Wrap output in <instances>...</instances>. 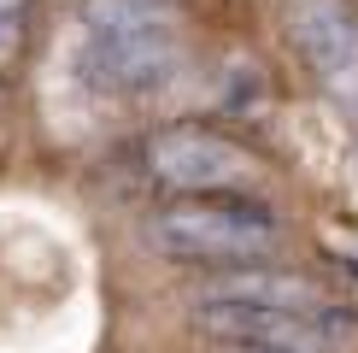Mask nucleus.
<instances>
[{
  "label": "nucleus",
  "mask_w": 358,
  "mask_h": 353,
  "mask_svg": "<svg viewBox=\"0 0 358 353\" xmlns=\"http://www.w3.org/2000/svg\"><path fill=\"white\" fill-rule=\"evenodd\" d=\"M288 36L335 106L358 112V12L352 0H288Z\"/></svg>",
  "instance_id": "nucleus-4"
},
{
  "label": "nucleus",
  "mask_w": 358,
  "mask_h": 353,
  "mask_svg": "<svg viewBox=\"0 0 358 353\" xmlns=\"http://www.w3.org/2000/svg\"><path fill=\"white\" fill-rule=\"evenodd\" d=\"M212 342L235 353H317L329 342L335 312H247V306H194Z\"/></svg>",
  "instance_id": "nucleus-5"
},
{
  "label": "nucleus",
  "mask_w": 358,
  "mask_h": 353,
  "mask_svg": "<svg viewBox=\"0 0 358 353\" xmlns=\"http://www.w3.org/2000/svg\"><path fill=\"white\" fill-rule=\"evenodd\" d=\"M147 171L176 195H252L264 165L241 141L212 136L200 124H171L147 136Z\"/></svg>",
  "instance_id": "nucleus-3"
},
{
  "label": "nucleus",
  "mask_w": 358,
  "mask_h": 353,
  "mask_svg": "<svg viewBox=\"0 0 358 353\" xmlns=\"http://www.w3.org/2000/svg\"><path fill=\"white\" fill-rule=\"evenodd\" d=\"M18 6L24 0H0V65L18 53Z\"/></svg>",
  "instance_id": "nucleus-7"
},
{
  "label": "nucleus",
  "mask_w": 358,
  "mask_h": 353,
  "mask_svg": "<svg viewBox=\"0 0 358 353\" xmlns=\"http://www.w3.org/2000/svg\"><path fill=\"white\" fill-rule=\"evenodd\" d=\"M153 247L182 265H259L282 247V218L252 195H182L153 218Z\"/></svg>",
  "instance_id": "nucleus-2"
},
{
  "label": "nucleus",
  "mask_w": 358,
  "mask_h": 353,
  "mask_svg": "<svg viewBox=\"0 0 358 353\" xmlns=\"http://www.w3.org/2000/svg\"><path fill=\"white\" fill-rule=\"evenodd\" d=\"M83 71L112 95H153L182 71V12L171 0H88Z\"/></svg>",
  "instance_id": "nucleus-1"
},
{
  "label": "nucleus",
  "mask_w": 358,
  "mask_h": 353,
  "mask_svg": "<svg viewBox=\"0 0 358 353\" xmlns=\"http://www.w3.org/2000/svg\"><path fill=\"white\" fill-rule=\"evenodd\" d=\"M200 306H247V312H335L329 289L317 277L276 271V265H229L212 289H200Z\"/></svg>",
  "instance_id": "nucleus-6"
}]
</instances>
